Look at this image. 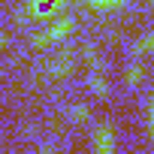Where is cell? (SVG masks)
Listing matches in <instances>:
<instances>
[{"instance_id":"1","label":"cell","mask_w":154,"mask_h":154,"mask_svg":"<svg viewBox=\"0 0 154 154\" xmlns=\"http://www.w3.org/2000/svg\"><path fill=\"white\" fill-rule=\"evenodd\" d=\"M75 27V18L72 15H63V18H54L45 30H39L36 36H33V45H48L51 39H57V36H63V33H69Z\"/></svg>"},{"instance_id":"2","label":"cell","mask_w":154,"mask_h":154,"mask_svg":"<svg viewBox=\"0 0 154 154\" xmlns=\"http://www.w3.org/2000/svg\"><path fill=\"white\" fill-rule=\"evenodd\" d=\"M94 145H97V154H115V136H112V127L109 124H100L97 127Z\"/></svg>"},{"instance_id":"3","label":"cell","mask_w":154,"mask_h":154,"mask_svg":"<svg viewBox=\"0 0 154 154\" xmlns=\"http://www.w3.org/2000/svg\"><path fill=\"white\" fill-rule=\"evenodd\" d=\"M69 69H72V54H60V57L51 60V66H48L51 75H66Z\"/></svg>"},{"instance_id":"4","label":"cell","mask_w":154,"mask_h":154,"mask_svg":"<svg viewBox=\"0 0 154 154\" xmlns=\"http://www.w3.org/2000/svg\"><path fill=\"white\" fill-rule=\"evenodd\" d=\"M88 6H91V9H118L121 0H91Z\"/></svg>"},{"instance_id":"5","label":"cell","mask_w":154,"mask_h":154,"mask_svg":"<svg viewBox=\"0 0 154 154\" xmlns=\"http://www.w3.org/2000/svg\"><path fill=\"white\" fill-rule=\"evenodd\" d=\"M91 88H94L97 94H106V82H103L100 72H91Z\"/></svg>"},{"instance_id":"6","label":"cell","mask_w":154,"mask_h":154,"mask_svg":"<svg viewBox=\"0 0 154 154\" xmlns=\"http://www.w3.org/2000/svg\"><path fill=\"white\" fill-rule=\"evenodd\" d=\"M139 79H142V69H139V66H130V69H127V82H130V85H136Z\"/></svg>"},{"instance_id":"7","label":"cell","mask_w":154,"mask_h":154,"mask_svg":"<svg viewBox=\"0 0 154 154\" xmlns=\"http://www.w3.org/2000/svg\"><path fill=\"white\" fill-rule=\"evenodd\" d=\"M72 118L75 121H88V109L85 106H72Z\"/></svg>"},{"instance_id":"8","label":"cell","mask_w":154,"mask_h":154,"mask_svg":"<svg viewBox=\"0 0 154 154\" xmlns=\"http://www.w3.org/2000/svg\"><path fill=\"white\" fill-rule=\"evenodd\" d=\"M139 45H142V48H154V33H148V36H145Z\"/></svg>"},{"instance_id":"9","label":"cell","mask_w":154,"mask_h":154,"mask_svg":"<svg viewBox=\"0 0 154 154\" xmlns=\"http://www.w3.org/2000/svg\"><path fill=\"white\" fill-rule=\"evenodd\" d=\"M39 154H54V145H51V142H45V145L39 148Z\"/></svg>"},{"instance_id":"10","label":"cell","mask_w":154,"mask_h":154,"mask_svg":"<svg viewBox=\"0 0 154 154\" xmlns=\"http://www.w3.org/2000/svg\"><path fill=\"white\" fill-rule=\"evenodd\" d=\"M151 136H154V106H151Z\"/></svg>"},{"instance_id":"11","label":"cell","mask_w":154,"mask_h":154,"mask_svg":"<svg viewBox=\"0 0 154 154\" xmlns=\"http://www.w3.org/2000/svg\"><path fill=\"white\" fill-rule=\"evenodd\" d=\"M3 42H6V36H3V33H0V45H3Z\"/></svg>"}]
</instances>
